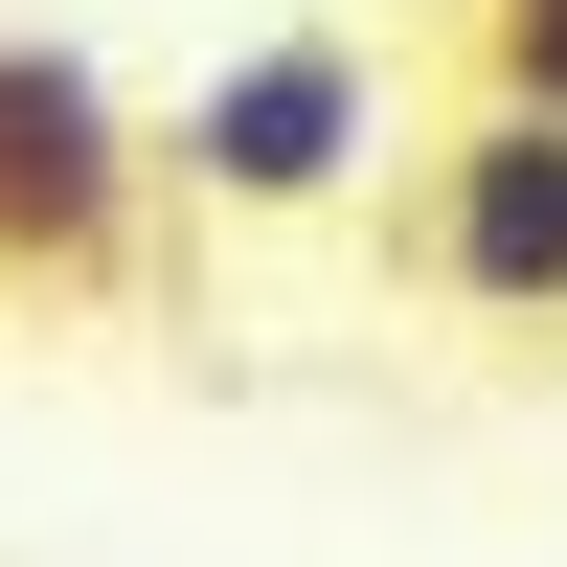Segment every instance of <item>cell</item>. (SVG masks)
Masks as SVG:
<instances>
[{
    "mask_svg": "<svg viewBox=\"0 0 567 567\" xmlns=\"http://www.w3.org/2000/svg\"><path fill=\"white\" fill-rule=\"evenodd\" d=\"M136 205H159V136L91 45H23L0 23V296H114L136 272Z\"/></svg>",
    "mask_w": 567,
    "mask_h": 567,
    "instance_id": "2",
    "label": "cell"
},
{
    "mask_svg": "<svg viewBox=\"0 0 567 567\" xmlns=\"http://www.w3.org/2000/svg\"><path fill=\"white\" fill-rule=\"evenodd\" d=\"M477 91H523V114H567V0H477Z\"/></svg>",
    "mask_w": 567,
    "mask_h": 567,
    "instance_id": "4",
    "label": "cell"
},
{
    "mask_svg": "<svg viewBox=\"0 0 567 567\" xmlns=\"http://www.w3.org/2000/svg\"><path fill=\"white\" fill-rule=\"evenodd\" d=\"M409 272H432L454 318H567V114H523V91H477V114L409 159Z\"/></svg>",
    "mask_w": 567,
    "mask_h": 567,
    "instance_id": "3",
    "label": "cell"
},
{
    "mask_svg": "<svg viewBox=\"0 0 567 567\" xmlns=\"http://www.w3.org/2000/svg\"><path fill=\"white\" fill-rule=\"evenodd\" d=\"M136 136H159V205L318 227V205H363V159H386V45L363 23H272V45H227L182 114H136Z\"/></svg>",
    "mask_w": 567,
    "mask_h": 567,
    "instance_id": "1",
    "label": "cell"
}]
</instances>
